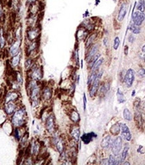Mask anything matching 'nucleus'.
<instances>
[{
	"mask_svg": "<svg viewBox=\"0 0 145 165\" xmlns=\"http://www.w3.org/2000/svg\"><path fill=\"white\" fill-rule=\"evenodd\" d=\"M26 112L24 108H21L14 113L12 117V123L14 126H22L25 123V116Z\"/></svg>",
	"mask_w": 145,
	"mask_h": 165,
	"instance_id": "nucleus-1",
	"label": "nucleus"
},
{
	"mask_svg": "<svg viewBox=\"0 0 145 165\" xmlns=\"http://www.w3.org/2000/svg\"><path fill=\"white\" fill-rule=\"evenodd\" d=\"M40 35V28L36 26L34 27H28L26 31V38L29 41L38 40Z\"/></svg>",
	"mask_w": 145,
	"mask_h": 165,
	"instance_id": "nucleus-2",
	"label": "nucleus"
},
{
	"mask_svg": "<svg viewBox=\"0 0 145 165\" xmlns=\"http://www.w3.org/2000/svg\"><path fill=\"white\" fill-rule=\"evenodd\" d=\"M22 44L21 40H14V41L11 44V46L9 49V54H10L12 56H14L19 54L21 51L20 47Z\"/></svg>",
	"mask_w": 145,
	"mask_h": 165,
	"instance_id": "nucleus-3",
	"label": "nucleus"
},
{
	"mask_svg": "<svg viewBox=\"0 0 145 165\" xmlns=\"http://www.w3.org/2000/svg\"><path fill=\"white\" fill-rule=\"evenodd\" d=\"M38 45H39L38 39L33 41H29V43L27 45L26 48V56L31 57V55L38 48Z\"/></svg>",
	"mask_w": 145,
	"mask_h": 165,
	"instance_id": "nucleus-4",
	"label": "nucleus"
},
{
	"mask_svg": "<svg viewBox=\"0 0 145 165\" xmlns=\"http://www.w3.org/2000/svg\"><path fill=\"white\" fill-rule=\"evenodd\" d=\"M122 147V139L121 137H117L112 144V150L114 156H117Z\"/></svg>",
	"mask_w": 145,
	"mask_h": 165,
	"instance_id": "nucleus-5",
	"label": "nucleus"
},
{
	"mask_svg": "<svg viewBox=\"0 0 145 165\" xmlns=\"http://www.w3.org/2000/svg\"><path fill=\"white\" fill-rule=\"evenodd\" d=\"M102 72H99L97 73V76L95 77V80L93 81V82L92 83V87L91 88V90H90L89 95L90 96L93 98V97L95 96V95L96 94L97 91L99 88V80H100L101 77H102Z\"/></svg>",
	"mask_w": 145,
	"mask_h": 165,
	"instance_id": "nucleus-6",
	"label": "nucleus"
},
{
	"mask_svg": "<svg viewBox=\"0 0 145 165\" xmlns=\"http://www.w3.org/2000/svg\"><path fill=\"white\" fill-rule=\"evenodd\" d=\"M134 80V72L132 69H130L127 70L126 74L125 75V83H126V86L128 87H132Z\"/></svg>",
	"mask_w": 145,
	"mask_h": 165,
	"instance_id": "nucleus-7",
	"label": "nucleus"
},
{
	"mask_svg": "<svg viewBox=\"0 0 145 165\" xmlns=\"http://www.w3.org/2000/svg\"><path fill=\"white\" fill-rule=\"evenodd\" d=\"M145 19V15L143 12H136L132 14V20L134 22V24L137 26L141 25L142 22Z\"/></svg>",
	"mask_w": 145,
	"mask_h": 165,
	"instance_id": "nucleus-8",
	"label": "nucleus"
},
{
	"mask_svg": "<svg viewBox=\"0 0 145 165\" xmlns=\"http://www.w3.org/2000/svg\"><path fill=\"white\" fill-rule=\"evenodd\" d=\"M121 132H122V135L124 139H126V141H128L131 140V133L130 131L129 128L126 124H122L121 125Z\"/></svg>",
	"mask_w": 145,
	"mask_h": 165,
	"instance_id": "nucleus-9",
	"label": "nucleus"
},
{
	"mask_svg": "<svg viewBox=\"0 0 145 165\" xmlns=\"http://www.w3.org/2000/svg\"><path fill=\"white\" fill-rule=\"evenodd\" d=\"M89 48L90 49H89L88 53L87 54L86 58H85V60L87 62H89L93 57L95 56V55L97 54V50H98V46L97 45H93V46H90Z\"/></svg>",
	"mask_w": 145,
	"mask_h": 165,
	"instance_id": "nucleus-10",
	"label": "nucleus"
},
{
	"mask_svg": "<svg viewBox=\"0 0 145 165\" xmlns=\"http://www.w3.org/2000/svg\"><path fill=\"white\" fill-rule=\"evenodd\" d=\"M46 126L48 132L52 133L55 130V121H54V116L52 114L48 117L46 123Z\"/></svg>",
	"mask_w": 145,
	"mask_h": 165,
	"instance_id": "nucleus-11",
	"label": "nucleus"
},
{
	"mask_svg": "<svg viewBox=\"0 0 145 165\" xmlns=\"http://www.w3.org/2000/svg\"><path fill=\"white\" fill-rule=\"evenodd\" d=\"M126 12H127V6L126 4H122L120 8L118 16H117V20L119 22H122L124 18L126 16Z\"/></svg>",
	"mask_w": 145,
	"mask_h": 165,
	"instance_id": "nucleus-12",
	"label": "nucleus"
},
{
	"mask_svg": "<svg viewBox=\"0 0 145 165\" xmlns=\"http://www.w3.org/2000/svg\"><path fill=\"white\" fill-rule=\"evenodd\" d=\"M21 60V51L17 54V55L14 56H12V60L10 62V64L12 66V68H16L17 66L19 65L20 62Z\"/></svg>",
	"mask_w": 145,
	"mask_h": 165,
	"instance_id": "nucleus-13",
	"label": "nucleus"
},
{
	"mask_svg": "<svg viewBox=\"0 0 145 165\" xmlns=\"http://www.w3.org/2000/svg\"><path fill=\"white\" fill-rule=\"evenodd\" d=\"M5 110L7 114H12L16 110V105L12 102L6 103L5 107Z\"/></svg>",
	"mask_w": 145,
	"mask_h": 165,
	"instance_id": "nucleus-14",
	"label": "nucleus"
},
{
	"mask_svg": "<svg viewBox=\"0 0 145 165\" xmlns=\"http://www.w3.org/2000/svg\"><path fill=\"white\" fill-rule=\"evenodd\" d=\"M96 137V135L94 134L93 133H89L84 134V135L81 137V139L83 141V142L85 144H89V142H91L92 140H93V137Z\"/></svg>",
	"mask_w": 145,
	"mask_h": 165,
	"instance_id": "nucleus-15",
	"label": "nucleus"
},
{
	"mask_svg": "<svg viewBox=\"0 0 145 165\" xmlns=\"http://www.w3.org/2000/svg\"><path fill=\"white\" fill-rule=\"evenodd\" d=\"M112 141H111V137L110 136H106L105 137H104V139H102V141L101 143V146H102V148H108L109 147L112 146Z\"/></svg>",
	"mask_w": 145,
	"mask_h": 165,
	"instance_id": "nucleus-16",
	"label": "nucleus"
},
{
	"mask_svg": "<svg viewBox=\"0 0 145 165\" xmlns=\"http://www.w3.org/2000/svg\"><path fill=\"white\" fill-rule=\"evenodd\" d=\"M18 98V94L16 92H10L5 96V103L12 102Z\"/></svg>",
	"mask_w": 145,
	"mask_h": 165,
	"instance_id": "nucleus-17",
	"label": "nucleus"
},
{
	"mask_svg": "<svg viewBox=\"0 0 145 165\" xmlns=\"http://www.w3.org/2000/svg\"><path fill=\"white\" fill-rule=\"evenodd\" d=\"M71 136L73 137V139L76 141H79V139L80 137V131H79V128L76 126V127H74L72 129V130L71 131Z\"/></svg>",
	"mask_w": 145,
	"mask_h": 165,
	"instance_id": "nucleus-18",
	"label": "nucleus"
},
{
	"mask_svg": "<svg viewBox=\"0 0 145 165\" xmlns=\"http://www.w3.org/2000/svg\"><path fill=\"white\" fill-rule=\"evenodd\" d=\"M55 144L57 150L59 151V152L62 153L63 152V149H64V145H63L62 140H60L59 138H55Z\"/></svg>",
	"mask_w": 145,
	"mask_h": 165,
	"instance_id": "nucleus-19",
	"label": "nucleus"
},
{
	"mask_svg": "<svg viewBox=\"0 0 145 165\" xmlns=\"http://www.w3.org/2000/svg\"><path fill=\"white\" fill-rule=\"evenodd\" d=\"M134 122L136 123V125L138 129L141 128L142 125V118L141 114L139 113H135Z\"/></svg>",
	"mask_w": 145,
	"mask_h": 165,
	"instance_id": "nucleus-20",
	"label": "nucleus"
},
{
	"mask_svg": "<svg viewBox=\"0 0 145 165\" xmlns=\"http://www.w3.org/2000/svg\"><path fill=\"white\" fill-rule=\"evenodd\" d=\"M34 63V62L32 57H27V59L25 60V62H24V67H25L26 71H28L32 66Z\"/></svg>",
	"mask_w": 145,
	"mask_h": 165,
	"instance_id": "nucleus-21",
	"label": "nucleus"
},
{
	"mask_svg": "<svg viewBox=\"0 0 145 165\" xmlns=\"http://www.w3.org/2000/svg\"><path fill=\"white\" fill-rule=\"evenodd\" d=\"M42 97L44 100H50L52 97V91L49 87H46L42 91Z\"/></svg>",
	"mask_w": 145,
	"mask_h": 165,
	"instance_id": "nucleus-22",
	"label": "nucleus"
},
{
	"mask_svg": "<svg viewBox=\"0 0 145 165\" xmlns=\"http://www.w3.org/2000/svg\"><path fill=\"white\" fill-rule=\"evenodd\" d=\"M103 62H104V58H99L92 68V71H97L98 69H99V67L102 64V63H103Z\"/></svg>",
	"mask_w": 145,
	"mask_h": 165,
	"instance_id": "nucleus-23",
	"label": "nucleus"
},
{
	"mask_svg": "<svg viewBox=\"0 0 145 165\" xmlns=\"http://www.w3.org/2000/svg\"><path fill=\"white\" fill-rule=\"evenodd\" d=\"M120 131V126L119 124L114 125L111 128V133L114 135H118Z\"/></svg>",
	"mask_w": 145,
	"mask_h": 165,
	"instance_id": "nucleus-24",
	"label": "nucleus"
},
{
	"mask_svg": "<svg viewBox=\"0 0 145 165\" xmlns=\"http://www.w3.org/2000/svg\"><path fill=\"white\" fill-rule=\"evenodd\" d=\"M70 117H71V119L72 120V121L75 122V123H77L80 119L79 115L77 112H76L75 110H72L71 112Z\"/></svg>",
	"mask_w": 145,
	"mask_h": 165,
	"instance_id": "nucleus-25",
	"label": "nucleus"
},
{
	"mask_svg": "<svg viewBox=\"0 0 145 165\" xmlns=\"http://www.w3.org/2000/svg\"><path fill=\"white\" fill-rule=\"evenodd\" d=\"M95 39V34H93V35H90L89 37L87 38V41H86V45H85V46H86L87 48H89L90 46H92V43H93V41H94Z\"/></svg>",
	"mask_w": 145,
	"mask_h": 165,
	"instance_id": "nucleus-26",
	"label": "nucleus"
},
{
	"mask_svg": "<svg viewBox=\"0 0 145 165\" xmlns=\"http://www.w3.org/2000/svg\"><path fill=\"white\" fill-rule=\"evenodd\" d=\"M123 116L124 119H126V121H130L132 120V114L130 112V110L128 108H125L124 110V113H123Z\"/></svg>",
	"mask_w": 145,
	"mask_h": 165,
	"instance_id": "nucleus-27",
	"label": "nucleus"
},
{
	"mask_svg": "<svg viewBox=\"0 0 145 165\" xmlns=\"http://www.w3.org/2000/svg\"><path fill=\"white\" fill-rule=\"evenodd\" d=\"M5 45V37L2 29H0V48H3Z\"/></svg>",
	"mask_w": 145,
	"mask_h": 165,
	"instance_id": "nucleus-28",
	"label": "nucleus"
},
{
	"mask_svg": "<svg viewBox=\"0 0 145 165\" xmlns=\"http://www.w3.org/2000/svg\"><path fill=\"white\" fill-rule=\"evenodd\" d=\"M128 149H129V147L128 146H126L124 149H123V152L122 153V155H121V162H123L124 161V160L126 159V156H127V154H128Z\"/></svg>",
	"mask_w": 145,
	"mask_h": 165,
	"instance_id": "nucleus-29",
	"label": "nucleus"
},
{
	"mask_svg": "<svg viewBox=\"0 0 145 165\" xmlns=\"http://www.w3.org/2000/svg\"><path fill=\"white\" fill-rule=\"evenodd\" d=\"M99 57H100V54H96L95 56L93 57V58H92V60H90L89 62L88 63H89V66L90 67V69H92V67H93V64L96 62V61L97 60H98L99 58Z\"/></svg>",
	"mask_w": 145,
	"mask_h": 165,
	"instance_id": "nucleus-30",
	"label": "nucleus"
},
{
	"mask_svg": "<svg viewBox=\"0 0 145 165\" xmlns=\"http://www.w3.org/2000/svg\"><path fill=\"white\" fill-rule=\"evenodd\" d=\"M137 9L140 11V12H143L144 11L145 5H144V2L142 0H140L138 3V5H137Z\"/></svg>",
	"mask_w": 145,
	"mask_h": 165,
	"instance_id": "nucleus-31",
	"label": "nucleus"
},
{
	"mask_svg": "<svg viewBox=\"0 0 145 165\" xmlns=\"http://www.w3.org/2000/svg\"><path fill=\"white\" fill-rule=\"evenodd\" d=\"M117 100H118L119 103H123V102H124L125 101L124 96V95H123V93L121 92L120 89H117Z\"/></svg>",
	"mask_w": 145,
	"mask_h": 165,
	"instance_id": "nucleus-32",
	"label": "nucleus"
},
{
	"mask_svg": "<svg viewBox=\"0 0 145 165\" xmlns=\"http://www.w3.org/2000/svg\"><path fill=\"white\" fill-rule=\"evenodd\" d=\"M130 30H131V31L133 33H134V34L140 33V28L138 27V26L135 25L134 24V25H130Z\"/></svg>",
	"mask_w": 145,
	"mask_h": 165,
	"instance_id": "nucleus-33",
	"label": "nucleus"
},
{
	"mask_svg": "<svg viewBox=\"0 0 145 165\" xmlns=\"http://www.w3.org/2000/svg\"><path fill=\"white\" fill-rule=\"evenodd\" d=\"M28 139V133H26L24 134V135L22 137V139H21V141H20V144L22 146H25L26 145V143Z\"/></svg>",
	"mask_w": 145,
	"mask_h": 165,
	"instance_id": "nucleus-34",
	"label": "nucleus"
},
{
	"mask_svg": "<svg viewBox=\"0 0 145 165\" xmlns=\"http://www.w3.org/2000/svg\"><path fill=\"white\" fill-rule=\"evenodd\" d=\"M120 43V40L119 37H116L114 39V49L115 50H117V48H119Z\"/></svg>",
	"mask_w": 145,
	"mask_h": 165,
	"instance_id": "nucleus-35",
	"label": "nucleus"
},
{
	"mask_svg": "<svg viewBox=\"0 0 145 165\" xmlns=\"http://www.w3.org/2000/svg\"><path fill=\"white\" fill-rule=\"evenodd\" d=\"M108 161H109V164H110V165H114L116 164V159L115 158V157H114V156H112V155L110 156Z\"/></svg>",
	"mask_w": 145,
	"mask_h": 165,
	"instance_id": "nucleus-36",
	"label": "nucleus"
},
{
	"mask_svg": "<svg viewBox=\"0 0 145 165\" xmlns=\"http://www.w3.org/2000/svg\"><path fill=\"white\" fill-rule=\"evenodd\" d=\"M15 133H14V136L16 137V139L17 140H20L21 138V133H20V131L18 129H15Z\"/></svg>",
	"mask_w": 145,
	"mask_h": 165,
	"instance_id": "nucleus-37",
	"label": "nucleus"
},
{
	"mask_svg": "<svg viewBox=\"0 0 145 165\" xmlns=\"http://www.w3.org/2000/svg\"><path fill=\"white\" fill-rule=\"evenodd\" d=\"M38 2H39V0H26V4L28 7H29L30 5L36 4V3H37Z\"/></svg>",
	"mask_w": 145,
	"mask_h": 165,
	"instance_id": "nucleus-38",
	"label": "nucleus"
},
{
	"mask_svg": "<svg viewBox=\"0 0 145 165\" xmlns=\"http://www.w3.org/2000/svg\"><path fill=\"white\" fill-rule=\"evenodd\" d=\"M138 75L140 76V77H145V69H140V70L138 71Z\"/></svg>",
	"mask_w": 145,
	"mask_h": 165,
	"instance_id": "nucleus-39",
	"label": "nucleus"
},
{
	"mask_svg": "<svg viewBox=\"0 0 145 165\" xmlns=\"http://www.w3.org/2000/svg\"><path fill=\"white\" fill-rule=\"evenodd\" d=\"M86 97H85V94L83 95V108H84V110H85V108H86Z\"/></svg>",
	"mask_w": 145,
	"mask_h": 165,
	"instance_id": "nucleus-40",
	"label": "nucleus"
},
{
	"mask_svg": "<svg viewBox=\"0 0 145 165\" xmlns=\"http://www.w3.org/2000/svg\"><path fill=\"white\" fill-rule=\"evenodd\" d=\"M134 37H133L132 35H130L129 39H128V41H129L130 42V43H133V41H134Z\"/></svg>",
	"mask_w": 145,
	"mask_h": 165,
	"instance_id": "nucleus-41",
	"label": "nucleus"
},
{
	"mask_svg": "<svg viewBox=\"0 0 145 165\" xmlns=\"http://www.w3.org/2000/svg\"><path fill=\"white\" fill-rule=\"evenodd\" d=\"M124 50H125V51H124V54H126V55L128 54V46H125Z\"/></svg>",
	"mask_w": 145,
	"mask_h": 165,
	"instance_id": "nucleus-42",
	"label": "nucleus"
},
{
	"mask_svg": "<svg viewBox=\"0 0 145 165\" xmlns=\"http://www.w3.org/2000/svg\"><path fill=\"white\" fill-rule=\"evenodd\" d=\"M2 95H3V89H0V99L2 98Z\"/></svg>",
	"mask_w": 145,
	"mask_h": 165,
	"instance_id": "nucleus-43",
	"label": "nucleus"
},
{
	"mask_svg": "<svg viewBox=\"0 0 145 165\" xmlns=\"http://www.w3.org/2000/svg\"><path fill=\"white\" fill-rule=\"evenodd\" d=\"M142 51H143V52H145V45L142 47Z\"/></svg>",
	"mask_w": 145,
	"mask_h": 165,
	"instance_id": "nucleus-44",
	"label": "nucleus"
},
{
	"mask_svg": "<svg viewBox=\"0 0 145 165\" xmlns=\"http://www.w3.org/2000/svg\"><path fill=\"white\" fill-rule=\"evenodd\" d=\"M104 44H105V46H106V45H107V39H104Z\"/></svg>",
	"mask_w": 145,
	"mask_h": 165,
	"instance_id": "nucleus-45",
	"label": "nucleus"
},
{
	"mask_svg": "<svg viewBox=\"0 0 145 165\" xmlns=\"http://www.w3.org/2000/svg\"><path fill=\"white\" fill-rule=\"evenodd\" d=\"M124 164H130V163H128V162H126V163H124Z\"/></svg>",
	"mask_w": 145,
	"mask_h": 165,
	"instance_id": "nucleus-46",
	"label": "nucleus"
},
{
	"mask_svg": "<svg viewBox=\"0 0 145 165\" xmlns=\"http://www.w3.org/2000/svg\"><path fill=\"white\" fill-rule=\"evenodd\" d=\"M144 62H145V57H144Z\"/></svg>",
	"mask_w": 145,
	"mask_h": 165,
	"instance_id": "nucleus-47",
	"label": "nucleus"
},
{
	"mask_svg": "<svg viewBox=\"0 0 145 165\" xmlns=\"http://www.w3.org/2000/svg\"><path fill=\"white\" fill-rule=\"evenodd\" d=\"M144 5H145V2H144Z\"/></svg>",
	"mask_w": 145,
	"mask_h": 165,
	"instance_id": "nucleus-48",
	"label": "nucleus"
}]
</instances>
